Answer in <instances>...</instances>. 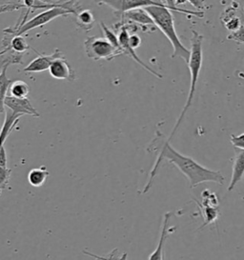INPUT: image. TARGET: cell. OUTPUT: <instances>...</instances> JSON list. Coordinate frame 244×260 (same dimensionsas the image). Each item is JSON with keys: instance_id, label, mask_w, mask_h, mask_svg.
<instances>
[{"instance_id": "obj_1", "label": "cell", "mask_w": 244, "mask_h": 260, "mask_svg": "<svg viewBox=\"0 0 244 260\" xmlns=\"http://www.w3.org/2000/svg\"><path fill=\"white\" fill-rule=\"evenodd\" d=\"M169 142L170 141H168V139L165 140L163 138V136L160 132L157 133V138H155L150 147H152V151L158 152V159L151 172L150 179L144 188L143 193L150 190L152 180L158 174L160 162L164 159L175 165L188 178L191 189H194L199 184L204 182H215L219 185L224 184L225 178L221 172L206 168L190 156H186L178 153L170 145Z\"/></svg>"}, {"instance_id": "obj_2", "label": "cell", "mask_w": 244, "mask_h": 260, "mask_svg": "<svg viewBox=\"0 0 244 260\" xmlns=\"http://www.w3.org/2000/svg\"><path fill=\"white\" fill-rule=\"evenodd\" d=\"M147 13L152 17L155 25L164 34L168 40L171 42L174 53L172 57H180L188 63L190 58V50L183 45L175 31L174 17L171 14V10L166 5H152L145 7Z\"/></svg>"}, {"instance_id": "obj_3", "label": "cell", "mask_w": 244, "mask_h": 260, "mask_svg": "<svg viewBox=\"0 0 244 260\" xmlns=\"http://www.w3.org/2000/svg\"><path fill=\"white\" fill-rule=\"evenodd\" d=\"M202 42H203V37L198 34V31H193V37L191 39V50H190V58L188 61V67L190 70L191 75V84H190V91H189V94L188 98L186 100V103L183 107L182 112L179 115L178 119L176 120L175 127L172 131L170 137L168 138V141H170L175 132L178 129V127L180 126V123L182 121L183 117L185 116V114L187 113L188 109L191 107L192 105V101L194 99L195 92L197 90V83H198V77H199V73L200 70L202 67V60H203V55H202Z\"/></svg>"}, {"instance_id": "obj_4", "label": "cell", "mask_w": 244, "mask_h": 260, "mask_svg": "<svg viewBox=\"0 0 244 260\" xmlns=\"http://www.w3.org/2000/svg\"><path fill=\"white\" fill-rule=\"evenodd\" d=\"M84 46L87 56L96 61L101 59L109 61L115 56L124 54L122 49L114 47L106 38L90 37L85 40Z\"/></svg>"}, {"instance_id": "obj_5", "label": "cell", "mask_w": 244, "mask_h": 260, "mask_svg": "<svg viewBox=\"0 0 244 260\" xmlns=\"http://www.w3.org/2000/svg\"><path fill=\"white\" fill-rule=\"evenodd\" d=\"M69 14H75V12L72 10L61 8V7H53V8L46 10L44 12L40 13L38 16L33 17L26 23L22 24L19 28H16L15 30L10 31V34H12L14 36H22L23 34L30 31L35 28H38V27H41L45 24L49 23L50 21H52L56 17L66 16Z\"/></svg>"}, {"instance_id": "obj_6", "label": "cell", "mask_w": 244, "mask_h": 260, "mask_svg": "<svg viewBox=\"0 0 244 260\" xmlns=\"http://www.w3.org/2000/svg\"><path fill=\"white\" fill-rule=\"evenodd\" d=\"M97 4H105L119 14H124L130 10L145 8L152 5H160L162 3L154 0H95Z\"/></svg>"}, {"instance_id": "obj_7", "label": "cell", "mask_w": 244, "mask_h": 260, "mask_svg": "<svg viewBox=\"0 0 244 260\" xmlns=\"http://www.w3.org/2000/svg\"><path fill=\"white\" fill-rule=\"evenodd\" d=\"M5 107L11 110L15 115H28L35 117H39L38 111L33 107L28 98L18 99L13 95H7L4 101Z\"/></svg>"}, {"instance_id": "obj_8", "label": "cell", "mask_w": 244, "mask_h": 260, "mask_svg": "<svg viewBox=\"0 0 244 260\" xmlns=\"http://www.w3.org/2000/svg\"><path fill=\"white\" fill-rule=\"evenodd\" d=\"M50 75L59 80H67V81H74L76 79L75 71L72 66L69 64L68 61L64 58V56L55 58L50 68H49Z\"/></svg>"}, {"instance_id": "obj_9", "label": "cell", "mask_w": 244, "mask_h": 260, "mask_svg": "<svg viewBox=\"0 0 244 260\" xmlns=\"http://www.w3.org/2000/svg\"><path fill=\"white\" fill-rule=\"evenodd\" d=\"M117 37H118V42H119V45L121 47V49L123 50V53H124V54L129 55L130 57H132L135 61L138 63L139 65H141V66H142L146 71H148L150 74H152V76H155V77H157L158 78H162V76H161L160 74H159V73H157L156 71H154V70L151 69L149 66H147V65L145 64L144 62L142 61V60L138 57V55L136 54L135 49H133L132 47L130 46L129 31H127L126 27H122L121 30L119 31V34H118V36H117Z\"/></svg>"}, {"instance_id": "obj_10", "label": "cell", "mask_w": 244, "mask_h": 260, "mask_svg": "<svg viewBox=\"0 0 244 260\" xmlns=\"http://www.w3.org/2000/svg\"><path fill=\"white\" fill-rule=\"evenodd\" d=\"M63 56V54H61L59 50H55L54 53L50 55H41L38 54V57L35 58L34 60L30 62V64L25 67L24 72L25 73H40V72H44L46 70H49L52 62L57 58Z\"/></svg>"}, {"instance_id": "obj_11", "label": "cell", "mask_w": 244, "mask_h": 260, "mask_svg": "<svg viewBox=\"0 0 244 260\" xmlns=\"http://www.w3.org/2000/svg\"><path fill=\"white\" fill-rule=\"evenodd\" d=\"M244 176V150L236 148V154L233 164V171H232V177L228 186V191H232L236 184L242 180Z\"/></svg>"}, {"instance_id": "obj_12", "label": "cell", "mask_w": 244, "mask_h": 260, "mask_svg": "<svg viewBox=\"0 0 244 260\" xmlns=\"http://www.w3.org/2000/svg\"><path fill=\"white\" fill-rule=\"evenodd\" d=\"M5 113H6L5 121L2 126V129L0 130V148L2 146H4V143L7 140L8 137L12 134L13 131L15 130L20 117L22 116L20 115H15L12 111L5 112Z\"/></svg>"}, {"instance_id": "obj_13", "label": "cell", "mask_w": 244, "mask_h": 260, "mask_svg": "<svg viewBox=\"0 0 244 260\" xmlns=\"http://www.w3.org/2000/svg\"><path fill=\"white\" fill-rule=\"evenodd\" d=\"M171 215H172V213H166L164 214L159 245H158L157 249L155 250V252H152V254L149 256V259H163V246L165 244L166 239H167L168 233H169V221H170Z\"/></svg>"}, {"instance_id": "obj_14", "label": "cell", "mask_w": 244, "mask_h": 260, "mask_svg": "<svg viewBox=\"0 0 244 260\" xmlns=\"http://www.w3.org/2000/svg\"><path fill=\"white\" fill-rule=\"evenodd\" d=\"M194 200L196 201L198 208L199 209V212L203 217V224L202 226L199 228V230H202L207 225H210L212 223L217 221V219L219 218L220 215V208L218 207L208 206V205H203L202 203L198 202V199L194 198Z\"/></svg>"}, {"instance_id": "obj_15", "label": "cell", "mask_w": 244, "mask_h": 260, "mask_svg": "<svg viewBox=\"0 0 244 260\" xmlns=\"http://www.w3.org/2000/svg\"><path fill=\"white\" fill-rule=\"evenodd\" d=\"M123 16L133 22L141 25H155L152 17L144 8L134 9L124 13Z\"/></svg>"}, {"instance_id": "obj_16", "label": "cell", "mask_w": 244, "mask_h": 260, "mask_svg": "<svg viewBox=\"0 0 244 260\" xmlns=\"http://www.w3.org/2000/svg\"><path fill=\"white\" fill-rule=\"evenodd\" d=\"M49 176L50 173L45 166L32 169L28 174V181L33 187H40L44 185Z\"/></svg>"}, {"instance_id": "obj_17", "label": "cell", "mask_w": 244, "mask_h": 260, "mask_svg": "<svg viewBox=\"0 0 244 260\" xmlns=\"http://www.w3.org/2000/svg\"><path fill=\"white\" fill-rule=\"evenodd\" d=\"M9 65L4 67L3 71L0 74V114L5 113V105L4 101L5 98L7 96V92L9 91V87L13 82L9 77H7V68Z\"/></svg>"}, {"instance_id": "obj_18", "label": "cell", "mask_w": 244, "mask_h": 260, "mask_svg": "<svg viewBox=\"0 0 244 260\" xmlns=\"http://www.w3.org/2000/svg\"><path fill=\"white\" fill-rule=\"evenodd\" d=\"M8 92H10V95H13L18 99H24V98H28L30 93V87L22 80H16L11 83Z\"/></svg>"}, {"instance_id": "obj_19", "label": "cell", "mask_w": 244, "mask_h": 260, "mask_svg": "<svg viewBox=\"0 0 244 260\" xmlns=\"http://www.w3.org/2000/svg\"><path fill=\"white\" fill-rule=\"evenodd\" d=\"M96 22L94 15L89 10H83L76 16V24L84 31H90Z\"/></svg>"}, {"instance_id": "obj_20", "label": "cell", "mask_w": 244, "mask_h": 260, "mask_svg": "<svg viewBox=\"0 0 244 260\" xmlns=\"http://www.w3.org/2000/svg\"><path fill=\"white\" fill-rule=\"evenodd\" d=\"M11 64H22V54H10L0 58V74L6 65Z\"/></svg>"}, {"instance_id": "obj_21", "label": "cell", "mask_w": 244, "mask_h": 260, "mask_svg": "<svg viewBox=\"0 0 244 260\" xmlns=\"http://www.w3.org/2000/svg\"><path fill=\"white\" fill-rule=\"evenodd\" d=\"M202 198V204L203 205H208V206H219V199L216 196L215 192L210 191V190H204L201 193Z\"/></svg>"}, {"instance_id": "obj_22", "label": "cell", "mask_w": 244, "mask_h": 260, "mask_svg": "<svg viewBox=\"0 0 244 260\" xmlns=\"http://www.w3.org/2000/svg\"><path fill=\"white\" fill-rule=\"evenodd\" d=\"M12 170L8 167L0 166V191H4L7 188L11 178Z\"/></svg>"}, {"instance_id": "obj_23", "label": "cell", "mask_w": 244, "mask_h": 260, "mask_svg": "<svg viewBox=\"0 0 244 260\" xmlns=\"http://www.w3.org/2000/svg\"><path fill=\"white\" fill-rule=\"evenodd\" d=\"M100 27L105 35L104 38H106L114 47L121 49V47L119 45V42H118V37L114 34V31H112L111 29H109L104 23H100Z\"/></svg>"}, {"instance_id": "obj_24", "label": "cell", "mask_w": 244, "mask_h": 260, "mask_svg": "<svg viewBox=\"0 0 244 260\" xmlns=\"http://www.w3.org/2000/svg\"><path fill=\"white\" fill-rule=\"evenodd\" d=\"M165 2H166V6H167L168 8L170 9L171 11H175V12H179V13H183V14H189V15L199 16V17H202V16H203V13L194 12V11H187V10H182V9L176 7V6H175V0H165Z\"/></svg>"}, {"instance_id": "obj_25", "label": "cell", "mask_w": 244, "mask_h": 260, "mask_svg": "<svg viewBox=\"0 0 244 260\" xmlns=\"http://www.w3.org/2000/svg\"><path fill=\"white\" fill-rule=\"evenodd\" d=\"M227 39H230V40H234V41H236V42H238V43H242L244 44V27L241 25L240 27H239V29L238 30H236L235 31H232V34L231 35H229L228 37H227Z\"/></svg>"}, {"instance_id": "obj_26", "label": "cell", "mask_w": 244, "mask_h": 260, "mask_svg": "<svg viewBox=\"0 0 244 260\" xmlns=\"http://www.w3.org/2000/svg\"><path fill=\"white\" fill-rule=\"evenodd\" d=\"M230 141L235 148L243 149L244 150V134H241L239 136L232 135L231 138H230Z\"/></svg>"}, {"instance_id": "obj_27", "label": "cell", "mask_w": 244, "mask_h": 260, "mask_svg": "<svg viewBox=\"0 0 244 260\" xmlns=\"http://www.w3.org/2000/svg\"><path fill=\"white\" fill-rule=\"evenodd\" d=\"M241 26V23L239 21V19L237 17L231 18L229 21L225 23V27L228 29L229 31H235L239 29V27Z\"/></svg>"}, {"instance_id": "obj_28", "label": "cell", "mask_w": 244, "mask_h": 260, "mask_svg": "<svg viewBox=\"0 0 244 260\" xmlns=\"http://www.w3.org/2000/svg\"><path fill=\"white\" fill-rule=\"evenodd\" d=\"M23 5L20 4H4V5H0V15L4 14V13H8V12H13L17 9L22 8Z\"/></svg>"}, {"instance_id": "obj_29", "label": "cell", "mask_w": 244, "mask_h": 260, "mask_svg": "<svg viewBox=\"0 0 244 260\" xmlns=\"http://www.w3.org/2000/svg\"><path fill=\"white\" fill-rule=\"evenodd\" d=\"M129 43L130 46L136 50L137 48L140 46V44H141V39H140V38H139L137 35H132V36H130Z\"/></svg>"}, {"instance_id": "obj_30", "label": "cell", "mask_w": 244, "mask_h": 260, "mask_svg": "<svg viewBox=\"0 0 244 260\" xmlns=\"http://www.w3.org/2000/svg\"><path fill=\"white\" fill-rule=\"evenodd\" d=\"M0 166H2V167H7L8 166L7 153H6V150H5L4 146H2L0 148Z\"/></svg>"}, {"instance_id": "obj_31", "label": "cell", "mask_w": 244, "mask_h": 260, "mask_svg": "<svg viewBox=\"0 0 244 260\" xmlns=\"http://www.w3.org/2000/svg\"><path fill=\"white\" fill-rule=\"evenodd\" d=\"M188 2L192 4L195 8L198 9V11L202 10L205 6V0H188Z\"/></svg>"}, {"instance_id": "obj_32", "label": "cell", "mask_w": 244, "mask_h": 260, "mask_svg": "<svg viewBox=\"0 0 244 260\" xmlns=\"http://www.w3.org/2000/svg\"><path fill=\"white\" fill-rule=\"evenodd\" d=\"M187 1L188 0H175V6L177 7V6L181 5V4H185Z\"/></svg>"}]
</instances>
